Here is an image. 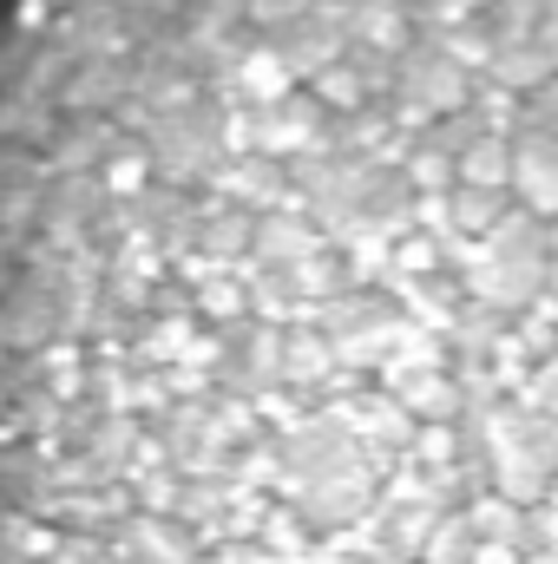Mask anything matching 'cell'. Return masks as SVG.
Instances as JSON below:
<instances>
[{"label": "cell", "instance_id": "obj_1", "mask_svg": "<svg viewBox=\"0 0 558 564\" xmlns=\"http://www.w3.org/2000/svg\"><path fill=\"white\" fill-rule=\"evenodd\" d=\"M0 564H558V0L0 7Z\"/></svg>", "mask_w": 558, "mask_h": 564}]
</instances>
